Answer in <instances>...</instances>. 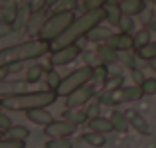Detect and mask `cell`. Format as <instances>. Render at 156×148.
Returning a JSON list of instances; mask_svg holds the SVG:
<instances>
[{
    "label": "cell",
    "instance_id": "obj_1",
    "mask_svg": "<svg viewBox=\"0 0 156 148\" xmlns=\"http://www.w3.org/2000/svg\"><path fill=\"white\" fill-rule=\"evenodd\" d=\"M48 51H51V44L44 42L40 38H32L26 42L14 44L0 49V69L2 67H10L16 63H24L30 59H38V57L46 55Z\"/></svg>",
    "mask_w": 156,
    "mask_h": 148
},
{
    "label": "cell",
    "instance_id": "obj_2",
    "mask_svg": "<svg viewBox=\"0 0 156 148\" xmlns=\"http://www.w3.org/2000/svg\"><path fill=\"white\" fill-rule=\"evenodd\" d=\"M107 20V10L105 8H95V10H85L81 16H75V20L71 22V26L51 44L53 48H61V46H67V44H75L79 42L81 38L89 34V30H93L95 26H99L101 22Z\"/></svg>",
    "mask_w": 156,
    "mask_h": 148
},
{
    "label": "cell",
    "instance_id": "obj_3",
    "mask_svg": "<svg viewBox=\"0 0 156 148\" xmlns=\"http://www.w3.org/2000/svg\"><path fill=\"white\" fill-rule=\"evenodd\" d=\"M57 93L51 89H44V91H24L18 95H10V97H2L0 99V109L6 111H26L30 109H38V107H50L57 101Z\"/></svg>",
    "mask_w": 156,
    "mask_h": 148
},
{
    "label": "cell",
    "instance_id": "obj_4",
    "mask_svg": "<svg viewBox=\"0 0 156 148\" xmlns=\"http://www.w3.org/2000/svg\"><path fill=\"white\" fill-rule=\"evenodd\" d=\"M75 20V10H53V14H50L46 18V22L42 24L38 32V38L44 40L48 44H53Z\"/></svg>",
    "mask_w": 156,
    "mask_h": 148
},
{
    "label": "cell",
    "instance_id": "obj_5",
    "mask_svg": "<svg viewBox=\"0 0 156 148\" xmlns=\"http://www.w3.org/2000/svg\"><path fill=\"white\" fill-rule=\"evenodd\" d=\"M93 81V67L91 65H83V67L79 69H73L71 73H67V75L61 79L59 87H57V95L59 97H67L69 93H73L75 89L83 87V85L91 83Z\"/></svg>",
    "mask_w": 156,
    "mask_h": 148
},
{
    "label": "cell",
    "instance_id": "obj_6",
    "mask_svg": "<svg viewBox=\"0 0 156 148\" xmlns=\"http://www.w3.org/2000/svg\"><path fill=\"white\" fill-rule=\"evenodd\" d=\"M79 55H83V49L79 44H67L61 48H53L50 51V63L51 67H61V65H69L77 59Z\"/></svg>",
    "mask_w": 156,
    "mask_h": 148
},
{
    "label": "cell",
    "instance_id": "obj_7",
    "mask_svg": "<svg viewBox=\"0 0 156 148\" xmlns=\"http://www.w3.org/2000/svg\"><path fill=\"white\" fill-rule=\"evenodd\" d=\"M95 93H97L95 85L87 83V85L75 89L73 93H69V95L65 97V107H67V109H81V107H85L93 97H95Z\"/></svg>",
    "mask_w": 156,
    "mask_h": 148
},
{
    "label": "cell",
    "instance_id": "obj_8",
    "mask_svg": "<svg viewBox=\"0 0 156 148\" xmlns=\"http://www.w3.org/2000/svg\"><path fill=\"white\" fill-rule=\"evenodd\" d=\"M77 126L75 122L67 121V118H61V121H51L50 125L44 126V134L48 138H61V136H71V134L77 132Z\"/></svg>",
    "mask_w": 156,
    "mask_h": 148
},
{
    "label": "cell",
    "instance_id": "obj_9",
    "mask_svg": "<svg viewBox=\"0 0 156 148\" xmlns=\"http://www.w3.org/2000/svg\"><path fill=\"white\" fill-rule=\"evenodd\" d=\"M107 46L117 49L119 53L122 51H134V38L133 34H126V32H115L109 40H107Z\"/></svg>",
    "mask_w": 156,
    "mask_h": 148
},
{
    "label": "cell",
    "instance_id": "obj_10",
    "mask_svg": "<svg viewBox=\"0 0 156 148\" xmlns=\"http://www.w3.org/2000/svg\"><path fill=\"white\" fill-rule=\"evenodd\" d=\"M26 117H28L30 122H34V125H38V126H46V125H50V122L53 121L51 113L46 109V107H38V109L26 111Z\"/></svg>",
    "mask_w": 156,
    "mask_h": 148
},
{
    "label": "cell",
    "instance_id": "obj_11",
    "mask_svg": "<svg viewBox=\"0 0 156 148\" xmlns=\"http://www.w3.org/2000/svg\"><path fill=\"white\" fill-rule=\"evenodd\" d=\"M26 79L24 81H10V79H2L0 81V99L2 97H10V95H18V93L26 91Z\"/></svg>",
    "mask_w": 156,
    "mask_h": 148
},
{
    "label": "cell",
    "instance_id": "obj_12",
    "mask_svg": "<svg viewBox=\"0 0 156 148\" xmlns=\"http://www.w3.org/2000/svg\"><path fill=\"white\" fill-rule=\"evenodd\" d=\"M126 117H129L130 126H133L136 132H140V134H150V122L146 121V118L142 117L140 113H136V111H129V113H126Z\"/></svg>",
    "mask_w": 156,
    "mask_h": 148
},
{
    "label": "cell",
    "instance_id": "obj_13",
    "mask_svg": "<svg viewBox=\"0 0 156 148\" xmlns=\"http://www.w3.org/2000/svg\"><path fill=\"white\" fill-rule=\"evenodd\" d=\"M97 55H99L101 63H105V65L121 63V55H119V51L113 49V48H109L107 44H101V46L97 48Z\"/></svg>",
    "mask_w": 156,
    "mask_h": 148
},
{
    "label": "cell",
    "instance_id": "obj_14",
    "mask_svg": "<svg viewBox=\"0 0 156 148\" xmlns=\"http://www.w3.org/2000/svg\"><path fill=\"white\" fill-rule=\"evenodd\" d=\"M87 125H89V129H91V130H95V132H101V134H107V132H111V130H115L113 121H111V118H107V117H101V115H97V117L89 118Z\"/></svg>",
    "mask_w": 156,
    "mask_h": 148
},
{
    "label": "cell",
    "instance_id": "obj_15",
    "mask_svg": "<svg viewBox=\"0 0 156 148\" xmlns=\"http://www.w3.org/2000/svg\"><path fill=\"white\" fill-rule=\"evenodd\" d=\"M111 28H113V26L107 28V26H101V24H99V26H95L93 30H89V34L85 36V38H87L89 42H95V44H105L107 40H109L111 36L115 34Z\"/></svg>",
    "mask_w": 156,
    "mask_h": 148
},
{
    "label": "cell",
    "instance_id": "obj_16",
    "mask_svg": "<svg viewBox=\"0 0 156 148\" xmlns=\"http://www.w3.org/2000/svg\"><path fill=\"white\" fill-rule=\"evenodd\" d=\"M105 10H107V22H109V26L119 28V22H121V18H122L121 2H117V0H111V2L105 6Z\"/></svg>",
    "mask_w": 156,
    "mask_h": 148
},
{
    "label": "cell",
    "instance_id": "obj_17",
    "mask_svg": "<svg viewBox=\"0 0 156 148\" xmlns=\"http://www.w3.org/2000/svg\"><path fill=\"white\" fill-rule=\"evenodd\" d=\"M121 8L126 16H138L146 10V0H122Z\"/></svg>",
    "mask_w": 156,
    "mask_h": 148
},
{
    "label": "cell",
    "instance_id": "obj_18",
    "mask_svg": "<svg viewBox=\"0 0 156 148\" xmlns=\"http://www.w3.org/2000/svg\"><path fill=\"white\" fill-rule=\"evenodd\" d=\"M144 97L140 85H129V87H121V99L122 103H134V101H140Z\"/></svg>",
    "mask_w": 156,
    "mask_h": 148
},
{
    "label": "cell",
    "instance_id": "obj_19",
    "mask_svg": "<svg viewBox=\"0 0 156 148\" xmlns=\"http://www.w3.org/2000/svg\"><path fill=\"white\" fill-rule=\"evenodd\" d=\"M109 118L113 121V126H115L117 132H126V130L130 129L129 117H126V113H122V111H113Z\"/></svg>",
    "mask_w": 156,
    "mask_h": 148
},
{
    "label": "cell",
    "instance_id": "obj_20",
    "mask_svg": "<svg viewBox=\"0 0 156 148\" xmlns=\"http://www.w3.org/2000/svg\"><path fill=\"white\" fill-rule=\"evenodd\" d=\"M44 77H46V67H44V65L34 63L26 71V83L28 85H34V83H38V81H42Z\"/></svg>",
    "mask_w": 156,
    "mask_h": 148
},
{
    "label": "cell",
    "instance_id": "obj_21",
    "mask_svg": "<svg viewBox=\"0 0 156 148\" xmlns=\"http://www.w3.org/2000/svg\"><path fill=\"white\" fill-rule=\"evenodd\" d=\"M109 77H111V69H109V65L99 63V65H95V67H93V81H95V83L105 85L107 81H109Z\"/></svg>",
    "mask_w": 156,
    "mask_h": 148
},
{
    "label": "cell",
    "instance_id": "obj_22",
    "mask_svg": "<svg viewBox=\"0 0 156 148\" xmlns=\"http://www.w3.org/2000/svg\"><path fill=\"white\" fill-rule=\"evenodd\" d=\"M44 79H46L48 89H51V91H57V87H59V83H61V79H63V75H59L55 67H48V69H46V77H44Z\"/></svg>",
    "mask_w": 156,
    "mask_h": 148
},
{
    "label": "cell",
    "instance_id": "obj_23",
    "mask_svg": "<svg viewBox=\"0 0 156 148\" xmlns=\"http://www.w3.org/2000/svg\"><path fill=\"white\" fill-rule=\"evenodd\" d=\"M81 140H83V142H87L89 146L101 148V146H105L107 138H105V134H101V132H95V130H89V132H85L83 136H81Z\"/></svg>",
    "mask_w": 156,
    "mask_h": 148
},
{
    "label": "cell",
    "instance_id": "obj_24",
    "mask_svg": "<svg viewBox=\"0 0 156 148\" xmlns=\"http://www.w3.org/2000/svg\"><path fill=\"white\" fill-rule=\"evenodd\" d=\"M63 118L75 122V125H81V122H87V121H89L87 111H83V109H67V111L63 113Z\"/></svg>",
    "mask_w": 156,
    "mask_h": 148
},
{
    "label": "cell",
    "instance_id": "obj_25",
    "mask_svg": "<svg viewBox=\"0 0 156 148\" xmlns=\"http://www.w3.org/2000/svg\"><path fill=\"white\" fill-rule=\"evenodd\" d=\"M134 53H136V57H138V59H142V61L154 59V57H156V42H148L146 46L134 49Z\"/></svg>",
    "mask_w": 156,
    "mask_h": 148
},
{
    "label": "cell",
    "instance_id": "obj_26",
    "mask_svg": "<svg viewBox=\"0 0 156 148\" xmlns=\"http://www.w3.org/2000/svg\"><path fill=\"white\" fill-rule=\"evenodd\" d=\"M150 28H140L138 32H134L133 34V38H134V49H138V48H142V46H146L148 42H152L150 40Z\"/></svg>",
    "mask_w": 156,
    "mask_h": 148
},
{
    "label": "cell",
    "instance_id": "obj_27",
    "mask_svg": "<svg viewBox=\"0 0 156 148\" xmlns=\"http://www.w3.org/2000/svg\"><path fill=\"white\" fill-rule=\"evenodd\" d=\"M6 134H8L10 138H16V140H28V136H30V130H28L26 126H22V125H14Z\"/></svg>",
    "mask_w": 156,
    "mask_h": 148
},
{
    "label": "cell",
    "instance_id": "obj_28",
    "mask_svg": "<svg viewBox=\"0 0 156 148\" xmlns=\"http://www.w3.org/2000/svg\"><path fill=\"white\" fill-rule=\"evenodd\" d=\"M46 148H73V142L69 140V136L50 138V140L46 142Z\"/></svg>",
    "mask_w": 156,
    "mask_h": 148
},
{
    "label": "cell",
    "instance_id": "obj_29",
    "mask_svg": "<svg viewBox=\"0 0 156 148\" xmlns=\"http://www.w3.org/2000/svg\"><path fill=\"white\" fill-rule=\"evenodd\" d=\"M134 16L122 14L121 22H119V32H126V34H134Z\"/></svg>",
    "mask_w": 156,
    "mask_h": 148
},
{
    "label": "cell",
    "instance_id": "obj_30",
    "mask_svg": "<svg viewBox=\"0 0 156 148\" xmlns=\"http://www.w3.org/2000/svg\"><path fill=\"white\" fill-rule=\"evenodd\" d=\"M140 89H142V93H144V97L156 95V77H146L140 83Z\"/></svg>",
    "mask_w": 156,
    "mask_h": 148
},
{
    "label": "cell",
    "instance_id": "obj_31",
    "mask_svg": "<svg viewBox=\"0 0 156 148\" xmlns=\"http://www.w3.org/2000/svg\"><path fill=\"white\" fill-rule=\"evenodd\" d=\"M26 140H16V138H0V148H24Z\"/></svg>",
    "mask_w": 156,
    "mask_h": 148
},
{
    "label": "cell",
    "instance_id": "obj_32",
    "mask_svg": "<svg viewBox=\"0 0 156 148\" xmlns=\"http://www.w3.org/2000/svg\"><path fill=\"white\" fill-rule=\"evenodd\" d=\"M79 0H59V2L53 6V10H75Z\"/></svg>",
    "mask_w": 156,
    "mask_h": 148
},
{
    "label": "cell",
    "instance_id": "obj_33",
    "mask_svg": "<svg viewBox=\"0 0 156 148\" xmlns=\"http://www.w3.org/2000/svg\"><path fill=\"white\" fill-rule=\"evenodd\" d=\"M111 0H83L85 10H95V8H105Z\"/></svg>",
    "mask_w": 156,
    "mask_h": 148
},
{
    "label": "cell",
    "instance_id": "obj_34",
    "mask_svg": "<svg viewBox=\"0 0 156 148\" xmlns=\"http://www.w3.org/2000/svg\"><path fill=\"white\" fill-rule=\"evenodd\" d=\"M14 126V122H12V118L8 117L6 113H2L0 111V130H4V132H8V130Z\"/></svg>",
    "mask_w": 156,
    "mask_h": 148
},
{
    "label": "cell",
    "instance_id": "obj_35",
    "mask_svg": "<svg viewBox=\"0 0 156 148\" xmlns=\"http://www.w3.org/2000/svg\"><path fill=\"white\" fill-rule=\"evenodd\" d=\"M83 57H85V61H87V65H91V67H95V65L101 63L97 51H83Z\"/></svg>",
    "mask_w": 156,
    "mask_h": 148
},
{
    "label": "cell",
    "instance_id": "obj_36",
    "mask_svg": "<svg viewBox=\"0 0 156 148\" xmlns=\"http://www.w3.org/2000/svg\"><path fill=\"white\" fill-rule=\"evenodd\" d=\"M12 32H14V26H12L10 22H4V20H0V38H6V36H10Z\"/></svg>",
    "mask_w": 156,
    "mask_h": 148
},
{
    "label": "cell",
    "instance_id": "obj_37",
    "mask_svg": "<svg viewBox=\"0 0 156 148\" xmlns=\"http://www.w3.org/2000/svg\"><path fill=\"white\" fill-rule=\"evenodd\" d=\"M99 109H101V103H99V101L93 103V105H89L87 109H85V111H87V117H89V118L97 117V115H99Z\"/></svg>",
    "mask_w": 156,
    "mask_h": 148
},
{
    "label": "cell",
    "instance_id": "obj_38",
    "mask_svg": "<svg viewBox=\"0 0 156 148\" xmlns=\"http://www.w3.org/2000/svg\"><path fill=\"white\" fill-rule=\"evenodd\" d=\"M130 73H133V77H134V81H136V85H140V83H142V81H144V79H146V77H144V75H142V71H140V69H138V67H134V69H130Z\"/></svg>",
    "mask_w": 156,
    "mask_h": 148
},
{
    "label": "cell",
    "instance_id": "obj_39",
    "mask_svg": "<svg viewBox=\"0 0 156 148\" xmlns=\"http://www.w3.org/2000/svg\"><path fill=\"white\" fill-rule=\"evenodd\" d=\"M57 2H59V0H46V8L50 10V8H53V6H55Z\"/></svg>",
    "mask_w": 156,
    "mask_h": 148
},
{
    "label": "cell",
    "instance_id": "obj_40",
    "mask_svg": "<svg viewBox=\"0 0 156 148\" xmlns=\"http://www.w3.org/2000/svg\"><path fill=\"white\" fill-rule=\"evenodd\" d=\"M148 28H150V32H156V18L148 22Z\"/></svg>",
    "mask_w": 156,
    "mask_h": 148
},
{
    "label": "cell",
    "instance_id": "obj_41",
    "mask_svg": "<svg viewBox=\"0 0 156 148\" xmlns=\"http://www.w3.org/2000/svg\"><path fill=\"white\" fill-rule=\"evenodd\" d=\"M148 67H150V69H152V71L156 73V57H154V59H150V61H148Z\"/></svg>",
    "mask_w": 156,
    "mask_h": 148
},
{
    "label": "cell",
    "instance_id": "obj_42",
    "mask_svg": "<svg viewBox=\"0 0 156 148\" xmlns=\"http://www.w3.org/2000/svg\"><path fill=\"white\" fill-rule=\"evenodd\" d=\"M4 134H6V132H4V130H0V138H4Z\"/></svg>",
    "mask_w": 156,
    "mask_h": 148
},
{
    "label": "cell",
    "instance_id": "obj_43",
    "mask_svg": "<svg viewBox=\"0 0 156 148\" xmlns=\"http://www.w3.org/2000/svg\"><path fill=\"white\" fill-rule=\"evenodd\" d=\"M117 2H122V0H117Z\"/></svg>",
    "mask_w": 156,
    "mask_h": 148
}]
</instances>
